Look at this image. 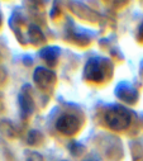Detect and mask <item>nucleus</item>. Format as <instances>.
Masks as SVG:
<instances>
[{
  "mask_svg": "<svg viewBox=\"0 0 143 161\" xmlns=\"http://www.w3.org/2000/svg\"><path fill=\"white\" fill-rule=\"evenodd\" d=\"M0 22H2V15H0Z\"/></svg>",
  "mask_w": 143,
  "mask_h": 161,
  "instance_id": "5",
  "label": "nucleus"
},
{
  "mask_svg": "<svg viewBox=\"0 0 143 161\" xmlns=\"http://www.w3.org/2000/svg\"><path fill=\"white\" fill-rule=\"evenodd\" d=\"M56 128L60 133L66 136H72L80 130V120L74 114H63L58 118Z\"/></svg>",
  "mask_w": 143,
  "mask_h": 161,
  "instance_id": "2",
  "label": "nucleus"
},
{
  "mask_svg": "<svg viewBox=\"0 0 143 161\" xmlns=\"http://www.w3.org/2000/svg\"><path fill=\"white\" fill-rule=\"evenodd\" d=\"M130 113L120 105L112 107L105 113V123L113 131H123L130 125Z\"/></svg>",
  "mask_w": 143,
  "mask_h": 161,
  "instance_id": "1",
  "label": "nucleus"
},
{
  "mask_svg": "<svg viewBox=\"0 0 143 161\" xmlns=\"http://www.w3.org/2000/svg\"><path fill=\"white\" fill-rule=\"evenodd\" d=\"M55 75L51 71H47L45 69H38L34 74V80L41 88H50L53 83Z\"/></svg>",
  "mask_w": 143,
  "mask_h": 161,
  "instance_id": "4",
  "label": "nucleus"
},
{
  "mask_svg": "<svg viewBox=\"0 0 143 161\" xmlns=\"http://www.w3.org/2000/svg\"><path fill=\"white\" fill-rule=\"evenodd\" d=\"M105 74V66H103L101 60L99 58H94L90 60L89 64L86 65V70H85V76L89 80L93 81H101Z\"/></svg>",
  "mask_w": 143,
  "mask_h": 161,
  "instance_id": "3",
  "label": "nucleus"
}]
</instances>
